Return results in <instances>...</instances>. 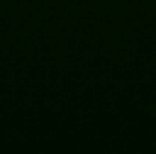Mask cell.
Returning a JSON list of instances; mask_svg holds the SVG:
<instances>
[]
</instances>
